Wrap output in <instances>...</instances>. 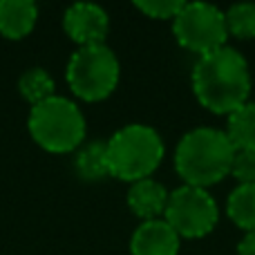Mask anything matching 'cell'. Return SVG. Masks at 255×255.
Instances as JSON below:
<instances>
[{
  "label": "cell",
  "mask_w": 255,
  "mask_h": 255,
  "mask_svg": "<svg viewBox=\"0 0 255 255\" xmlns=\"http://www.w3.org/2000/svg\"><path fill=\"white\" fill-rule=\"evenodd\" d=\"M231 175L238 179L240 186L255 184V152L253 150H240V152H235Z\"/></svg>",
  "instance_id": "18"
},
{
  "label": "cell",
  "mask_w": 255,
  "mask_h": 255,
  "mask_svg": "<svg viewBox=\"0 0 255 255\" xmlns=\"http://www.w3.org/2000/svg\"><path fill=\"white\" fill-rule=\"evenodd\" d=\"M18 92L31 106H38L54 97V79L43 67H31L18 79Z\"/></svg>",
  "instance_id": "15"
},
{
  "label": "cell",
  "mask_w": 255,
  "mask_h": 255,
  "mask_svg": "<svg viewBox=\"0 0 255 255\" xmlns=\"http://www.w3.org/2000/svg\"><path fill=\"white\" fill-rule=\"evenodd\" d=\"M108 145V170L121 181L148 179L163 159V141L159 132L143 124H130L112 134Z\"/></svg>",
  "instance_id": "3"
},
{
  "label": "cell",
  "mask_w": 255,
  "mask_h": 255,
  "mask_svg": "<svg viewBox=\"0 0 255 255\" xmlns=\"http://www.w3.org/2000/svg\"><path fill=\"white\" fill-rule=\"evenodd\" d=\"M63 29L81 47L101 45L110 31V18L106 9L94 2H76L63 13Z\"/></svg>",
  "instance_id": "8"
},
{
  "label": "cell",
  "mask_w": 255,
  "mask_h": 255,
  "mask_svg": "<svg viewBox=\"0 0 255 255\" xmlns=\"http://www.w3.org/2000/svg\"><path fill=\"white\" fill-rule=\"evenodd\" d=\"M179 235L172 231L166 220H148L132 233V255H177Z\"/></svg>",
  "instance_id": "9"
},
{
  "label": "cell",
  "mask_w": 255,
  "mask_h": 255,
  "mask_svg": "<svg viewBox=\"0 0 255 255\" xmlns=\"http://www.w3.org/2000/svg\"><path fill=\"white\" fill-rule=\"evenodd\" d=\"M226 213H229L231 222L235 226H240L247 233H253L255 231V184L238 186L229 195Z\"/></svg>",
  "instance_id": "13"
},
{
  "label": "cell",
  "mask_w": 255,
  "mask_h": 255,
  "mask_svg": "<svg viewBox=\"0 0 255 255\" xmlns=\"http://www.w3.org/2000/svg\"><path fill=\"white\" fill-rule=\"evenodd\" d=\"M224 18L229 36H235L240 40L255 38V2L233 4L229 11H224Z\"/></svg>",
  "instance_id": "16"
},
{
  "label": "cell",
  "mask_w": 255,
  "mask_h": 255,
  "mask_svg": "<svg viewBox=\"0 0 255 255\" xmlns=\"http://www.w3.org/2000/svg\"><path fill=\"white\" fill-rule=\"evenodd\" d=\"M238 255H255V231L247 233L238 244Z\"/></svg>",
  "instance_id": "19"
},
{
  "label": "cell",
  "mask_w": 255,
  "mask_h": 255,
  "mask_svg": "<svg viewBox=\"0 0 255 255\" xmlns=\"http://www.w3.org/2000/svg\"><path fill=\"white\" fill-rule=\"evenodd\" d=\"M233 159L235 148L231 145L226 132L215 128H195L177 143L175 170L186 186L206 188L231 175Z\"/></svg>",
  "instance_id": "2"
},
{
  "label": "cell",
  "mask_w": 255,
  "mask_h": 255,
  "mask_svg": "<svg viewBox=\"0 0 255 255\" xmlns=\"http://www.w3.org/2000/svg\"><path fill=\"white\" fill-rule=\"evenodd\" d=\"M119 58L108 47L85 45L72 54L65 70V79L70 90L83 101H103L115 92L119 83Z\"/></svg>",
  "instance_id": "5"
},
{
  "label": "cell",
  "mask_w": 255,
  "mask_h": 255,
  "mask_svg": "<svg viewBox=\"0 0 255 255\" xmlns=\"http://www.w3.org/2000/svg\"><path fill=\"white\" fill-rule=\"evenodd\" d=\"M168 197H170V193L166 190V186L148 177V179L134 181L130 186V190H128V206L143 222L159 220V215L166 213Z\"/></svg>",
  "instance_id": "10"
},
{
  "label": "cell",
  "mask_w": 255,
  "mask_h": 255,
  "mask_svg": "<svg viewBox=\"0 0 255 255\" xmlns=\"http://www.w3.org/2000/svg\"><path fill=\"white\" fill-rule=\"evenodd\" d=\"M29 134L47 152H72L85 139V117L74 101L56 97L31 106Z\"/></svg>",
  "instance_id": "4"
},
{
  "label": "cell",
  "mask_w": 255,
  "mask_h": 255,
  "mask_svg": "<svg viewBox=\"0 0 255 255\" xmlns=\"http://www.w3.org/2000/svg\"><path fill=\"white\" fill-rule=\"evenodd\" d=\"M184 4V0H136L134 7L154 20H175Z\"/></svg>",
  "instance_id": "17"
},
{
  "label": "cell",
  "mask_w": 255,
  "mask_h": 255,
  "mask_svg": "<svg viewBox=\"0 0 255 255\" xmlns=\"http://www.w3.org/2000/svg\"><path fill=\"white\" fill-rule=\"evenodd\" d=\"M172 31L181 47L199 56L224 47L229 38L224 11L208 2H186L172 20Z\"/></svg>",
  "instance_id": "6"
},
{
  "label": "cell",
  "mask_w": 255,
  "mask_h": 255,
  "mask_svg": "<svg viewBox=\"0 0 255 255\" xmlns=\"http://www.w3.org/2000/svg\"><path fill=\"white\" fill-rule=\"evenodd\" d=\"M193 92L206 110L231 115L249 101L251 72L238 49L224 47L199 56L193 67Z\"/></svg>",
  "instance_id": "1"
},
{
  "label": "cell",
  "mask_w": 255,
  "mask_h": 255,
  "mask_svg": "<svg viewBox=\"0 0 255 255\" xmlns=\"http://www.w3.org/2000/svg\"><path fill=\"white\" fill-rule=\"evenodd\" d=\"M163 215L179 238L188 240L208 235L220 220V211L213 195L206 188L186 184L170 193Z\"/></svg>",
  "instance_id": "7"
},
{
  "label": "cell",
  "mask_w": 255,
  "mask_h": 255,
  "mask_svg": "<svg viewBox=\"0 0 255 255\" xmlns=\"http://www.w3.org/2000/svg\"><path fill=\"white\" fill-rule=\"evenodd\" d=\"M38 7L31 0H2L0 2V34L9 40H20L34 29Z\"/></svg>",
  "instance_id": "11"
},
{
  "label": "cell",
  "mask_w": 255,
  "mask_h": 255,
  "mask_svg": "<svg viewBox=\"0 0 255 255\" xmlns=\"http://www.w3.org/2000/svg\"><path fill=\"white\" fill-rule=\"evenodd\" d=\"M226 136L235 152L240 150H253L255 152V101H247L235 112L229 115Z\"/></svg>",
  "instance_id": "12"
},
{
  "label": "cell",
  "mask_w": 255,
  "mask_h": 255,
  "mask_svg": "<svg viewBox=\"0 0 255 255\" xmlns=\"http://www.w3.org/2000/svg\"><path fill=\"white\" fill-rule=\"evenodd\" d=\"M76 172L88 181H99L110 175L108 170V145L106 141H92L83 145L74 159Z\"/></svg>",
  "instance_id": "14"
}]
</instances>
